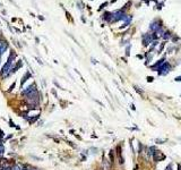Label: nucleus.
<instances>
[{
	"mask_svg": "<svg viewBox=\"0 0 181 170\" xmlns=\"http://www.w3.org/2000/svg\"><path fill=\"white\" fill-rule=\"evenodd\" d=\"M14 59H15V55H14V53H12L10 57L8 58V60H7V62L5 64V66L2 67V69H1V74H2L3 77L10 75V71H13L12 67H13V64H14Z\"/></svg>",
	"mask_w": 181,
	"mask_h": 170,
	"instance_id": "nucleus-1",
	"label": "nucleus"
},
{
	"mask_svg": "<svg viewBox=\"0 0 181 170\" xmlns=\"http://www.w3.org/2000/svg\"><path fill=\"white\" fill-rule=\"evenodd\" d=\"M170 71H171V65H170V62H168V61H165L157 69L158 75H161V76H165V75H168V74L170 73Z\"/></svg>",
	"mask_w": 181,
	"mask_h": 170,
	"instance_id": "nucleus-2",
	"label": "nucleus"
},
{
	"mask_svg": "<svg viewBox=\"0 0 181 170\" xmlns=\"http://www.w3.org/2000/svg\"><path fill=\"white\" fill-rule=\"evenodd\" d=\"M152 158H153V160H154V162H161V161H163L167 156H165V154H163V153L161 152L160 150H156V151L153 153Z\"/></svg>",
	"mask_w": 181,
	"mask_h": 170,
	"instance_id": "nucleus-3",
	"label": "nucleus"
},
{
	"mask_svg": "<svg viewBox=\"0 0 181 170\" xmlns=\"http://www.w3.org/2000/svg\"><path fill=\"white\" fill-rule=\"evenodd\" d=\"M153 41H154V40H153V35H152V34H144V35H143V44H144V47L149 45V44L152 43Z\"/></svg>",
	"mask_w": 181,
	"mask_h": 170,
	"instance_id": "nucleus-4",
	"label": "nucleus"
},
{
	"mask_svg": "<svg viewBox=\"0 0 181 170\" xmlns=\"http://www.w3.org/2000/svg\"><path fill=\"white\" fill-rule=\"evenodd\" d=\"M34 92H36V85L33 83L32 85H29L28 87H26L25 90L23 91V94L24 95H29V94L34 93Z\"/></svg>",
	"mask_w": 181,
	"mask_h": 170,
	"instance_id": "nucleus-5",
	"label": "nucleus"
},
{
	"mask_svg": "<svg viewBox=\"0 0 181 170\" xmlns=\"http://www.w3.org/2000/svg\"><path fill=\"white\" fill-rule=\"evenodd\" d=\"M165 61H167V60H165V57H163V58L160 59L158 61L155 62V64L153 65V66H151V69H152V71H156L158 69V68H160L161 66H162V65H163Z\"/></svg>",
	"mask_w": 181,
	"mask_h": 170,
	"instance_id": "nucleus-6",
	"label": "nucleus"
},
{
	"mask_svg": "<svg viewBox=\"0 0 181 170\" xmlns=\"http://www.w3.org/2000/svg\"><path fill=\"white\" fill-rule=\"evenodd\" d=\"M7 49H8V43L5 40H0V57Z\"/></svg>",
	"mask_w": 181,
	"mask_h": 170,
	"instance_id": "nucleus-7",
	"label": "nucleus"
},
{
	"mask_svg": "<svg viewBox=\"0 0 181 170\" xmlns=\"http://www.w3.org/2000/svg\"><path fill=\"white\" fill-rule=\"evenodd\" d=\"M109 160H110V164L111 166H113L114 164V162H116V153H114V151L113 150H111L110 152H109Z\"/></svg>",
	"mask_w": 181,
	"mask_h": 170,
	"instance_id": "nucleus-8",
	"label": "nucleus"
},
{
	"mask_svg": "<svg viewBox=\"0 0 181 170\" xmlns=\"http://www.w3.org/2000/svg\"><path fill=\"white\" fill-rule=\"evenodd\" d=\"M29 76H31V74H29V73H28V71H27V73H26V74H25V75H24L23 79H22V82H21V85H22V86H23V84H24V83H25V82H26V79H27V78H28V77H29Z\"/></svg>",
	"mask_w": 181,
	"mask_h": 170,
	"instance_id": "nucleus-9",
	"label": "nucleus"
},
{
	"mask_svg": "<svg viewBox=\"0 0 181 170\" xmlns=\"http://www.w3.org/2000/svg\"><path fill=\"white\" fill-rule=\"evenodd\" d=\"M162 36H163L164 40H169V39L171 38V33H170L169 31H167V32H164V34Z\"/></svg>",
	"mask_w": 181,
	"mask_h": 170,
	"instance_id": "nucleus-10",
	"label": "nucleus"
},
{
	"mask_svg": "<svg viewBox=\"0 0 181 170\" xmlns=\"http://www.w3.org/2000/svg\"><path fill=\"white\" fill-rule=\"evenodd\" d=\"M167 142V140H160V138H156L155 140V143H157V144H163Z\"/></svg>",
	"mask_w": 181,
	"mask_h": 170,
	"instance_id": "nucleus-11",
	"label": "nucleus"
},
{
	"mask_svg": "<svg viewBox=\"0 0 181 170\" xmlns=\"http://www.w3.org/2000/svg\"><path fill=\"white\" fill-rule=\"evenodd\" d=\"M126 55H127V56H129V55H130V45H129V47H127V49H126Z\"/></svg>",
	"mask_w": 181,
	"mask_h": 170,
	"instance_id": "nucleus-12",
	"label": "nucleus"
},
{
	"mask_svg": "<svg viewBox=\"0 0 181 170\" xmlns=\"http://www.w3.org/2000/svg\"><path fill=\"white\" fill-rule=\"evenodd\" d=\"M165 170H172V163H170L167 166V168H165Z\"/></svg>",
	"mask_w": 181,
	"mask_h": 170,
	"instance_id": "nucleus-13",
	"label": "nucleus"
},
{
	"mask_svg": "<svg viewBox=\"0 0 181 170\" xmlns=\"http://www.w3.org/2000/svg\"><path fill=\"white\" fill-rule=\"evenodd\" d=\"M174 81H175V82H181V75H180V76H178V77H175Z\"/></svg>",
	"mask_w": 181,
	"mask_h": 170,
	"instance_id": "nucleus-14",
	"label": "nucleus"
},
{
	"mask_svg": "<svg viewBox=\"0 0 181 170\" xmlns=\"http://www.w3.org/2000/svg\"><path fill=\"white\" fill-rule=\"evenodd\" d=\"M106 5H108V2H104V3H103V5H101V6H100V10H101V9H102V8H104V7L106 6Z\"/></svg>",
	"mask_w": 181,
	"mask_h": 170,
	"instance_id": "nucleus-15",
	"label": "nucleus"
},
{
	"mask_svg": "<svg viewBox=\"0 0 181 170\" xmlns=\"http://www.w3.org/2000/svg\"><path fill=\"white\" fill-rule=\"evenodd\" d=\"M153 79H154V78H153L152 76H148V77H147V81H148L149 83H151V82H153Z\"/></svg>",
	"mask_w": 181,
	"mask_h": 170,
	"instance_id": "nucleus-16",
	"label": "nucleus"
},
{
	"mask_svg": "<svg viewBox=\"0 0 181 170\" xmlns=\"http://www.w3.org/2000/svg\"><path fill=\"white\" fill-rule=\"evenodd\" d=\"M2 137H3V132L1 130V129H0V140H1Z\"/></svg>",
	"mask_w": 181,
	"mask_h": 170,
	"instance_id": "nucleus-17",
	"label": "nucleus"
},
{
	"mask_svg": "<svg viewBox=\"0 0 181 170\" xmlns=\"http://www.w3.org/2000/svg\"><path fill=\"white\" fill-rule=\"evenodd\" d=\"M130 107H131V109H132V110H135V109H136V108H135V106H134V104H131V106H130Z\"/></svg>",
	"mask_w": 181,
	"mask_h": 170,
	"instance_id": "nucleus-18",
	"label": "nucleus"
},
{
	"mask_svg": "<svg viewBox=\"0 0 181 170\" xmlns=\"http://www.w3.org/2000/svg\"><path fill=\"white\" fill-rule=\"evenodd\" d=\"M178 170H181V164H178Z\"/></svg>",
	"mask_w": 181,
	"mask_h": 170,
	"instance_id": "nucleus-19",
	"label": "nucleus"
},
{
	"mask_svg": "<svg viewBox=\"0 0 181 170\" xmlns=\"http://www.w3.org/2000/svg\"><path fill=\"white\" fill-rule=\"evenodd\" d=\"M116 1H117V0H111V2L113 3V2H116Z\"/></svg>",
	"mask_w": 181,
	"mask_h": 170,
	"instance_id": "nucleus-20",
	"label": "nucleus"
}]
</instances>
